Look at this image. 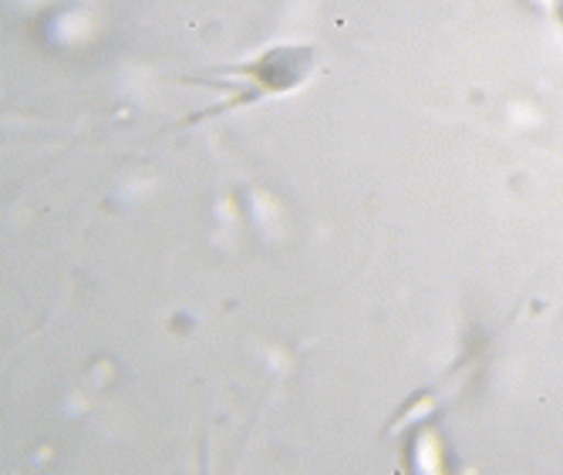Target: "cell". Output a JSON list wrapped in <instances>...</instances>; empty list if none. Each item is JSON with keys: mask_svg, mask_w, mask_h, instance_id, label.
Instances as JSON below:
<instances>
[{"mask_svg": "<svg viewBox=\"0 0 563 475\" xmlns=\"http://www.w3.org/2000/svg\"><path fill=\"white\" fill-rule=\"evenodd\" d=\"M530 4H537L543 11H553V14H563V0H530Z\"/></svg>", "mask_w": 563, "mask_h": 475, "instance_id": "obj_1", "label": "cell"}]
</instances>
